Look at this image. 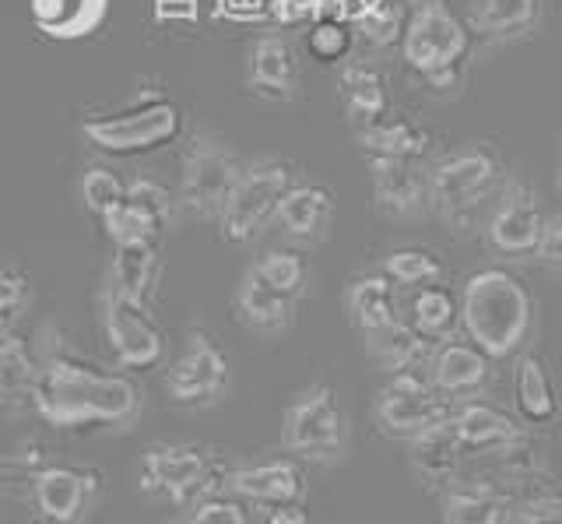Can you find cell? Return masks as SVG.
Masks as SVG:
<instances>
[{"mask_svg":"<svg viewBox=\"0 0 562 524\" xmlns=\"http://www.w3.org/2000/svg\"><path fill=\"white\" fill-rule=\"evenodd\" d=\"M172 524H254L250 521V503L236 500L233 493H215L201 500L198 506L183 511V517H176Z\"/></svg>","mask_w":562,"mask_h":524,"instance_id":"cell-40","label":"cell"},{"mask_svg":"<svg viewBox=\"0 0 562 524\" xmlns=\"http://www.w3.org/2000/svg\"><path fill=\"white\" fill-rule=\"evenodd\" d=\"M408 461L415 468V476L429 489H436V493L461 479L468 458L461 450V441H457V433H453L450 415H443L429 430H422V433L412 436V441H408Z\"/></svg>","mask_w":562,"mask_h":524,"instance_id":"cell-21","label":"cell"},{"mask_svg":"<svg viewBox=\"0 0 562 524\" xmlns=\"http://www.w3.org/2000/svg\"><path fill=\"white\" fill-rule=\"evenodd\" d=\"M250 268H254L271 289H278L281 296H289V300H295V303H299V296L306 292L310 268H306V257H303V254H292V250H268L260 260H254Z\"/></svg>","mask_w":562,"mask_h":524,"instance_id":"cell-37","label":"cell"},{"mask_svg":"<svg viewBox=\"0 0 562 524\" xmlns=\"http://www.w3.org/2000/svg\"><path fill=\"white\" fill-rule=\"evenodd\" d=\"M514 409L517 419L527 430H541L552 426L559 419V398H555V383L549 374V363L538 353H524L517 356L514 366Z\"/></svg>","mask_w":562,"mask_h":524,"instance_id":"cell-24","label":"cell"},{"mask_svg":"<svg viewBox=\"0 0 562 524\" xmlns=\"http://www.w3.org/2000/svg\"><path fill=\"white\" fill-rule=\"evenodd\" d=\"M408 324L418 331L429 345L443 342L461 331V306H457V296L443 286H422L412 296V310H408Z\"/></svg>","mask_w":562,"mask_h":524,"instance_id":"cell-34","label":"cell"},{"mask_svg":"<svg viewBox=\"0 0 562 524\" xmlns=\"http://www.w3.org/2000/svg\"><path fill=\"white\" fill-rule=\"evenodd\" d=\"M457 306H461L464 338L479 345L492 363L514 359L535 331V296L506 268L471 271Z\"/></svg>","mask_w":562,"mask_h":524,"instance_id":"cell-2","label":"cell"},{"mask_svg":"<svg viewBox=\"0 0 562 524\" xmlns=\"http://www.w3.org/2000/svg\"><path fill=\"white\" fill-rule=\"evenodd\" d=\"M380 4V0H330V14L334 19H341L348 25H356L362 14H369Z\"/></svg>","mask_w":562,"mask_h":524,"instance_id":"cell-47","label":"cell"},{"mask_svg":"<svg viewBox=\"0 0 562 524\" xmlns=\"http://www.w3.org/2000/svg\"><path fill=\"white\" fill-rule=\"evenodd\" d=\"M110 243L120 239H162L172 225V198L155 180H131L123 201L102 219Z\"/></svg>","mask_w":562,"mask_h":524,"instance_id":"cell-18","label":"cell"},{"mask_svg":"<svg viewBox=\"0 0 562 524\" xmlns=\"http://www.w3.org/2000/svg\"><path fill=\"white\" fill-rule=\"evenodd\" d=\"M35 356L14 324H0V409L25 412L32 409Z\"/></svg>","mask_w":562,"mask_h":524,"instance_id":"cell-33","label":"cell"},{"mask_svg":"<svg viewBox=\"0 0 562 524\" xmlns=\"http://www.w3.org/2000/svg\"><path fill=\"white\" fill-rule=\"evenodd\" d=\"M426 366H429L426 370L429 388L436 394H443L450 405L479 398L492 383V374H496V366H492V359L482 353V348L461 335L436 342L426 356Z\"/></svg>","mask_w":562,"mask_h":524,"instance_id":"cell-16","label":"cell"},{"mask_svg":"<svg viewBox=\"0 0 562 524\" xmlns=\"http://www.w3.org/2000/svg\"><path fill=\"white\" fill-rule=\"evenodd\" d=\"M506 524H562V500L559 493L549 497H527L509 506Z\"/></svg>","mask_w":562,"mask_h":524,"instance_id":"cell-42","label":"cell"},{"mask_svg":"<svg viewBox=\"0 0 562 524\" xmlns=\"http://www.w3.org/2000/svg\"><path fill=\"white\" fill-rule=\"evenodd\" d=\"M40 524H85L105 493V476L81 461H43L25 471Z\"/></svg>","mask_w":562,"mask_h":524,"instance_id":"cell-8","label":"cell"},{"mask_svg":"<svg viewBox=\"0 0 562 524\" xmlns=\"http://www.w3.org/2000/svg\"><path fill=\"white\" fill-rule=\"evenodd\" d=\"M123 190H127V180H123L120 172L105 169V166L88 169L85 177H81V201H85V208L99 222L123 201Z\"/></svg>","mask_w":562,"mask_h":524,"instance_id":"cell-39","label":"cell"},{"mask_svg":"<svg viewBox=\"0 0 562 524\" xmlns=\"http://www.w3.org/2000/svg\"><path fill=\"white\" fill-rule=\"evenodd\" d=\"M401 54L436 96H457L471 57V32L447 0H415L404 22Z\"/></svg>","mask_w":562,"mask_h":524,"instance_id":"cell-3","label":"cell"},{"mask_svg":"<svg viewBox=\"0 0 562 524\" xmlns=\"http://www.w3.org/2000/svg\"><path fill=\"white\" fill-rule=\"evenodd\" d=\"M450 423L464 458H474V454L479 458H506V454H520L531 447V433L520 419L479 398L450 405Z\"/></svg>","mask_w":562,"mask_h":524,"instance_id":"cell-15","label":"cell"},{"mask_svg":"<svg viewBox=\"0 0 562 524\" xmlns=\"http://www.w3.org/2000/svg\"><path fill=\"white\" fill-rule=\"evenodd\" d=\"M102 335L110 342L113 359L127 374H151L169 356L166 331L155 321L148 303L131 300L110 286L102 292Z\"/></svg>","mask_w":562,"mask_h":524,"instance_id":"cell-9","label":"cell"},{"mask_svg":"<svg viewBox=\"0 0 562 524\" xmlns=\"http://www.w3.org/2000/svg\"><path fill=\"white\" fill-rule=\"evenodd\" d=\"M356 137H359V148L369 152V159H418L422 163L432 148V134L426 127L394 113H386L376 124L362 127Z\"/></svg>","mask_w":562,"mask_h":524,"instance_id":"cell-30","label":"cell"},{"mask_svg":"<svg viewBox=\"0 0 562 524\" xmlns=\"http://www.w3.org/2000/svg\"><path fill=\"white\" fill-rule=\"evenodd\" d=\"M110 0H29V19L46 40L75 43L102 29Z\"/></svg>","mask_w":562,"mask_h":524,"instance_id":"cell-23","label":"cell"},{"mask_svg":"<svg viewBox=\"0 0 562 524\" xmlns=\"http://www.w3.org/2000/svg\"><path fill=\"white\" fill-rule=\"evenodd\" d=\"M306 49L316 64L341 67V64H348L351 49H356V32H351L348 22L334 19V14H316L306 32Z\"/></svg>","mask_w":562,"mask_h":524,"instance_id":"cell-36","label":"cell"},{"mask_svg":"<svg viewBox=\"0 0 562 524\" xmlns=\"http://www.w3.org/2000/svg\"><path fill=\"white\" fill-rule=\"evenodd\" d=\"M263 524H310V514L303 503H281V506H268Z\"/></svg>","mask_w":562,"mask_h":524,"instance_id":"cell-48","label":"cell"},{"mask_svg":"<svg viewBox=\"0 0 562 524\" xmlns=\"http://www.w3.org/2000/svg\"><path fill=\"white\" fill-rule=\"evenodd\" d=\"M338 99H341L345 116L351 120V127L356 131L376 124V120H383L386 113H391V89H386V78L376 71L373 64H362V60L341 64Z\"/></svg>","mask_w":562,"mask_h":524,"instance_id":"cell-26","label":"cell"},{"mask_svg":"<svg viewBox=\"0 0 562 524\" xmlns=\"http://www.w3.org/2000/svg\"><path fill=\"white\" fill-rule=\"evenodd\" d=\"M412 4L408 0H380V4L362 14V19L351 25L359 29V36L373 46H397L404 36V22H408Z\"/></svg>","mask_w":562,"mask_h":524,"instance_id":"cell-38","label":"cell"},{"mask_svg":"<svg viewBox=\"0 0 562 524\" xmlns=\"http://www.w3.org/2000/svg\"><path fill=\"white\" fill-rule=\"evenodd\" d=\"M289 187H292L289 163L260 159L254 166H243L218 212L222 236L228 243H250L254 236H260L263 225L274 219V208Z\"/></svg>","mask_w":562,"mask_h":524,"instance_id":"cell-11","label":"cell"},{"mask_svg":"<svg viewBox=\"0 0 562 524\" xmlns=\"http://www.w3.org/2000/svg\"><path fill=\"white\" fill-rule=\"evenodd\" d=\"M225 493H233L236 500L268 511V506H281V503H306L310 482H306L303 461L271 458V461H260V465L228 468Z\"/></svg>","mask_w":562,"mask_h":524,"instance_id":"cell-17","label":"cell"},{"mask_svg":"<svg viewBox=\"0 0 562 524\" xmlns=\"http://www.w3.org/2000/svg\"><path fill=\"white\" fill-rule=\"evenodd\" d=\"M369 183L386 219H418L429 208V169L418 159H369Z\"/></svg>","mask_w":562,"mask_h":524,"instance_id":"cell-19","label":"cell"},{"mask_svg":"<svg viewBox=\"0 0 562 524\" xmlns=\"http://www.w3.org/2000/svg\"><path fill=\"white\" fill-rule=\"evenodd\" d=\"M281 447L289 450V458L310 465H334L345 458L348 415L327 380L310 383L289 401L285 415H281Z\"/></svg>","mask_w":562,"mask_h":524,"instance_id":"cell-7","label":"cell"},{"mask_svg":"<svg viewBox=\"0 0 562 524\" xmlns=\"http://www.w3.org/2000/svg\"><path fill=\"white\" fill-rule=\"evenodd\" d=\"M246 89L268 102H289L299 89V57L285 36H257L246 49Z\"/></svg>","mask_w":562,"mask_h":524,"instance_id":"cell-20","label":"cell"},{"mask_svg":"<svg viewBox=\"0 0 562 524\" xmlns=\"http://www.w3.org/2000/svg\"><path fill=\"white\" fill-rule=\"evenodd\" d=\"M450 415V401L429 388V380L415 374H394L373 398V423L386 441H412Z\"/></svg>","mask_w":562,"mask_h":524,"instance_id":"cell-12","label":"cell"},{"mask_svg":"<svg viewBox=\"0 0 562 524\" xmlns=\"http://www.w3.org/2000/svg\"><path fill=\"white\" fill-rule=\"evenodd\" d=\"M239 155L228 148L225 137L198 131L183 152L180 169V204L193 219H218L222 204L239 177Z\"/></svg>","mask_w":562,"mask_h":524,"instance_id":"cell-10","label":"cell"},{"mask_svg":"<svg viewBox=\"0 0 562 524\" xmlns=\"http://www.w3.org/2000/svg\"><path fill=\"white\" fill-rule=\"evenodd\" d=\"M29 306V278L0 260V324H14Z\"/></svg>","mask_w":562,"mask_h":524,"instance_id":"cell-41","label":"cell"},{"mask_svg":"<svg viewBox=\"0 0 562 524\" xmlns=\"http://www.w3.org/2000/svg\"><path fill=\"white\" fill-rule=\"evenodd\" d=\"M225 479L228 468L215 458V450L201 444H151L140 454V489L166 497L180 511L225 493Z\"/></svg>","mask_w":562,"mask_h":524,"instance_id":"cell-6","label":"cell"},{"mask_svg":"<svg viewBox=\"0 0 562 524\" xmlns=\"http://www.w3.org/2000/svg\"><path fill=\"white\" fill-rule=\"evenodd\" d=\"M334 219V198L324 183H295L281 194L274 208V222L281 233L292 236L295 243H321L330 230Z\"/></svg>","mask_w":562,"mask_h":524,"instance_id":"cell-22","label":"cell"},{"mask_svg":"<svg viewBox=\"0 0 562 524\" xmlns=\"http://www.w3.org/2000/svg\"><path fill=\"white\" fill-rule=\"evenodd\" d=\"M183 131L180 107L158 89H140L127 107H120L105 116H92L81 124L85 142L120 159L148 155L172 145Z\"/></svg>","mask_w":562,"mask_h":524,"instance_id":"cell-4","label":"cell"},{"mask_svg":"<svg viewBox=\"0 0 562 524\" xmlns=\"http://www.w3.org/2000/svg\"><path fill=\"white\" fill-rule=\"evenodd\" d=\"M380 275L391 278L394 286L422 289V286L443 282L447 265H443V257H439L436 250H429V247H397V250H391L383 257Z\"/></svg>","mask_w":562,"mask_h":524,"instance_id":"cell-35","label":"cell"},{"mask_svg":"<svg viewBox=\"0 0 562 524\" xmlns=\"http://www.w3.org/2000/svg\"><path fill=\"white\" fill-rule=\"evenodd\" d=\"M158 268H162V239H120L113 243L110 289L131 300H151Z\"/></svg>","mask_w":562,"mask_h":524,"instance_id":"cell-27","label":"cell"},{"mask_svg":"<svg viewBox=\"0 0 562 524\" xmlns=\"http://www.w3.org/2000/svg\"><path fill=\"white\" fill-rule=\"evenodd\" d=\"M32 409L53 430H127L145 409V394L127 374L57 342L35 356Z\"/></svg>","mask_w":562,"mask_h":524,"instance_id":"cell-1","label":"cell"},{"mask_svg":"<svg viewBox=\"0 0 562 524\" xmlns=\"http://www.w3.org/2000/svg\"><path fill=\"white\" fill-rule=\"evenodd\" d=\"M151 8L162 25H193L201 19V0H151Z\"/></svg>","mask_w":562,"mask_h":524,"instance_id":"cell-45","label":"cell"},{"mask_svg":"<svg viewBox=\"0 0 562 524\" xmlns=\"http://www.w3.org/2000/svg\"><path fill=\"white\" fill-rule=\"evenodd\" d=\"M541 25V0H479L468 14V32L482 40H520Z\"/></svg>","mask_w":562,"mask_h":524,"instance_id":"cell-32","label":"cell"},{"mask_svg":"<svg viewBox=\"0 0 562 524\" xmlns=\"http://www.w3.org/2000/svg\"><path fill=\"white\" fill-rule=\"evenodd\" d=\"M236 317L243 327L257 331V335H281L295 321V300L271 289L254 268H246L236 289Z\"/></svg>","mask_w":562,"mask_h":524,"instance_id":"cell-28","label":"cell"},{"mask_svg":"<svg viewBox=\"0 0 562 524\" xmlns=\"http://www.w3.org/2000/svg\"><path fill=\"white\" fill-rule=\"evenodd\" d=\"M228 391V359L207 331H190L183 353L166 374L169 401L183 409H211Z\"/></svg>","mask_w":562,"mask_h":524,"instance_id":"cell-13","label":"cell"},{"mask_svg":"<svg viewBox=\"0 0 562 524\" xmlns=\"http://www.w3.org/2000/svg\"><path fill=\"white\" fill-rule=\"evenodd\" d=\"M345 317L348 324L366 335V331H376L383 324L397 321V289L386 275H356L345 286Z\"/></svg>","mask_w":562,"mask_h":524,"instance_id":"cell-29","label":"cell"},{"mask_svg":"<svg viewBox=\"0 0 562 524\" xmlns=\"http://www.w3.org/2000/svg\"><path fill=\"white\" fill-rule=\"evenodd\" d=\"M439 524H506L509 521V500L492 482H468L457 479L447 489H439Z\"/></svg>","mask_w":562,"mask_h":524,"instance_id":"cell-25","label":"cell"},{"mask_svg":"<svg viewBox=\"0 0 562 524\" xmlns=\"http://www.w3.org/2000/svg\"><path fill=\"white\" fill-rule=\"evenodd\" d=\"M535 257L549 271L562 268V215H544V230H541V239L535 247Z\"/></svg>","mask_w":562,"mask_h":524,"instance_id":"cell-44","label":"cell"},{"mask_svg":"<svg viewBox=\"0 0 562 524\" xmlns=\"http://www.w3.org/2000/svg\"><path fill=\"white\" fill-rule=\"evenodd\" d=\"M544 230V208L538 194L520 180H509L496 190L492 212L485 215V239L503 257H535Z\"/></svg>","mask_w":562,"mask_h":524,"instance_id":"cell-14","label":"cell"},{"mask_svg":"<svg viewBox=\"0 0 562 524\" xmlns=\"http://www.w3.org/2000/svg\"><path fill=\"white\" fill-rule=\"evenodd\" d=\"M0 524H8V517H4V511H0Z\"/></svg>","mask_w":562,"mask_h":524,"instance_id":"cell-49","label":"cell"},{"mask_svg":"<svg viewBox=\"0 0 562 524\" xmlns=\"http://www.w3.org/2000/svg\"><path fill=\"white\" fill-rule=\"evenodd\" d=\"M324 11V0H268V14L278 25H303Z\"/></svg>","mask_w":562,"mask_h":524,"instance_id":"cell-43","label":"cell"},{"mask_svg":"<svg viewBox=\"0 0 562 524\" xmlns=\"http://www.w3.org/2000/svg\"><path fill=\"white\" fill-rule=\"evenodd\" d=\"M218 14L228 22H257L268 14V0H218Z\"/></svg>","mask_w":562,"mask_h":524,"instance_id":"cell-46","label":"cell"},{"mask_svg":"<svg viewBox=\"0 0 562 524\" xmlns=\"http://www.w3.org/2000/svg\"><path fill=\"white\" fill-rule=\"evenodd\" d=\"M503 163L485 145H471L439 159L429 169V208L447 222V230L468 233L482 219L485 201L499 190Z\"/></svg>","mask_w":562,"mask_h":524,"instance_id":"cell-5","label":"cell"},{"mask_svg":"<svg viewBox=\"0 0 562 524\" xmlns=\"http://www.w3.org/2000/svg\"><path fill=\"white\" fill-rule=\"evenodd\" d=\"M362 342H366V353L373 356V363L380 366L386 377L415 374L418 366L426 363L429 348H432L408 321H401V317L391 321V324H383V327H376V331H366Z\"/></svg>","mask_w":562,"mask_h":524,"instance_id":"cell-31","label":"cell"}]
</instances>
